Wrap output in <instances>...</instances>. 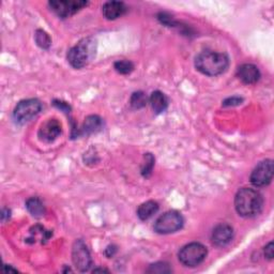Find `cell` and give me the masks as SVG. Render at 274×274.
<instances>
[{"mask_svg":"<svg viewBox=\"0 0 274 274\" xmlns=\"http://www.w3.org/2000/svg\"><path fill=\"white\" fill-rule=\"evenodd\" d=\"M102 12L106 19L113 21L125 14L127 12V7L121 2H108L103 6Z\"/></svg>","mask_w":274,"mask_h":274,"instance_id":"cell-13","label":"cell"},{"mask_svg":"<svg viewBox=\"0 0 274 274\" xmlns=\"http://www.w3.org/2000/svg\"><path fill=\"white\" fill-rule=\"evenodd\" d=\"M263 205L262 195L254 189L243 188L236 194L235 208L238 214L243 217H254L260 214Z\"/></svg>","mask_w":274,"mask_h":274,"instance_id":"cell-1","label":"cell"},{"mask_svg":"<svg viewBox=\"0 0 274 274\" xmlns=\"http://www.w3.org/2000/svg\"><path fill=\"white\" fill-rule=\"evenodd\" d=\"M114 67H115V70H116L118 73L123 74V75L130 74L132 71L134 70V65L132 64L131 61H129V60L116 61V63H115V65H114Z\"/></svg>","mask_w":274,"mask_h":274,"instance_id":"cell-20","label":"cell"},{"mask_svg":"<svg viewBox=\"0 0 274 274\" xmlns=\"http://www.w3.org/2000/svg\"><path fill=\"white\" fill-rule=\"evenodd\" d=\"M147 102H148V98L143 91L134 92L133 94H132L131 100H130L131 106L135 109H140L145 107V106L147 105Z\"/></svg>","mask_w":274,"mask_h":274,"instance_id":"cell-18","label":"cell"},{"mask_svg":"<svg viewBox=\"0 0 274 274\" xmlns=\"http://www.w3.org/2000/svg\"><path fill=\"white\" fill-rule=\"evenodd\" d=\"M10 210L9 209H3V212H2V221L3 223H6V221H8L9 218H10Z\"/></svg>","mask_w":274,"mask_h":274,"instance_id":"cell-26","label":"cell"},{"mask_svg":"<svg viewBox=\"0 0 274 274\" xmlns=\"http://www.w3.org/2000/svg\"><path fill=\"white\" fill-rule=\"evenodd\" d=\"M158 211V204L154 200H149L141 204L137 209V215L141 221L149 220Z\"/></svg>","mask_w":274,"mask_h":274,"instance_id":"cell-15","label":"cell"},{"mask_svg":"<svg viewBox=\"0 0 274 274\" xmlns=\"http://www.w3.org/2000/svg\"><path fill=\"white\" fill-rule=\"evenodd\" d=\"M150 104L156 114L164 113L169 106V99L161 91H154L150 95Z\"/></svg>","mask_w":274,"mask_h":274,"instance_id":"cell-14","label":"cell"},{"mask_svg":"<svg viewBox=\"0 0 274 274\" xmlns=\"http://www.w3.org/2000/svg\"><path fill=\"white\" fill-rule=\"evenodd\" d=\"M229 66L228 57L223 52L202 51L195 58V67L200 73L216 76L224 73Z\"/></svg>","mask_w":274,"mask_h":274,"instance_id":"cell-2","label":"cell"},{"mask_svg":"<svg viewBox=\"0 0 274 274\" xmlns=\"http://www.w3.org/2000/svg\"><path fill=\"white\" fill-rule=\"evenodd\" d=\"M35 42H37V44L41 48H44V49L49 48L51 44L49 35L45 31L41 29L37 30V32H35Z\"/></svg>","mask_w":274,"mask_h":274,"instance_id":"cell-19","label":"cell"},{"mask_svg":"<svg viewBox=\"0 0 274 274\" xmlns=\"http://www.w3.org/2000/svg\"><path fill=\"white\" fill-rule=\"evenodd\" d=\"M94 272H108V270H106V269H94L93 273Z\"/></svg>","mask_w":274,"mask_h":274,"instance_id":"cell-28","label":"cell"},{"mask_svg":"<svg viewBox=\"0 0 274 274\" xmlns=\"http://www.w3.org/2000/svg\"><path fill=\"white\" fill-rule=\"evenodd\" d=\"M61 133V125L57 119H49L45 123H43L39 130L40 139L47 141L55 140Z\"/></svg>","mask_w":274,"mask_h":274,"instance_id":"cell-11","label":"cell"},{"mask_svg":"<svg viewBox=\"0 0 274 274\" xmlns=\"http://www.w3.org/2000/svg\"><path fill=\"white\" fill-rule=\"evenodd\" d=\"M42 109V104L37 99H27L17 103L13 112L14 120L17 123H24L30 121L34 118Z\"/></svg>","mask_w":274,"mask_h":274,"instance_id":"cell-6","label":"cell"},{"mask_svg":"<svg viewBox=\"0 0 274 274\" xmlns=\"http://www.w3.org/2000/svg\"><path fill=\"white\" fill-rule=\"evenodd\" d=\"M54 105L55 106H57V107H59V108H61V109H63V111H65L66 113H68L69 111H70V106L67 104V103H65V102H54Z\"/></svg>","mask_w":274,"mask_h":274,"instance_id":"cell-24","label":"cell"},{"mask_svg":"<svg viewBox=\"0 0 274 274\" xmlns=\"http://www.w3.org/2000/svg\"><path fill=\"white\" fill-rule=\"evenodd\" d=\"M237 75L241 82L247 85L257 83L260 78V72L258 68L252 64H244L239 67L237 71Z\"/></svg>","mask_w":274,"mask_h":274,"instance_id":"cell-12","label":"cell"},{"mask_svg":"<svg viewBox=\"0 0 274 274\" xmlns=\"http://www.w3.org/2000/svg\"><path fill=\"white\" fill-rule=\"evenodd\" d=\"M50 10L61 19H67L85 8L88 3L84 0H54L49 2Z\"/></svg>","mask_w":274,"mask_h":274,"instance_id":"cell-7","label":"cell"},{"mask_svg":"<svg viewBox=\"0 0 274 274\" xmlns=\"http://www.w3.org/2000/svg\"><path fill=\"white\" fill-rule=\"evenodd\" d=\"M4 271L7 273V272H17L16 269H13L12 267H9V266H4Z\"/></svg>","mask_w":274,"mask_h":274,"instance_id":"cell-27","label":"cell"},{"mask_svg":"<svg viewBox=\"0 0 274 274\" xmlns=\"http://www.w3.org/2000/svg\"><path fill=\"white\" fill-rule=\"evenodd\" d=\"M250 179L256 188L267 187L273 179V162L271 160L260 162L252 172Z\"/></svg>","mask_w":274,"mask_h":274,"instance_id":"cell-8","label":"cell"},{"mask_svg":"<svg viewBox=\"0 0 274 274\" xmlns=\"http://www.w3.org/2000/svg\"><path fill=\"white\" fill-rule=\"evenodd\" d=\"M26 208L34 217H42L44 213H45V207H44L43 202L37 197L29 198L27 202H26Z\"/></svg>","mask_w":274,"mask_h":274,"instance_id":"cell-17","label":"cell"},{"mask_svg":"<svg viewBox=\"0 0 274 274\" xmlns=\"http://www.w3.org/2000/svg\"><path fill=\"white\" fill-rule=\"evenodd\" d=\"M243 102L241 98H238V96H233V98H228L223 102L224 106H237L240 105Z\"/></svg>","mask_w":274,"mask_h":274,"instance_id":"cell-22","label":"cell"},{"mask_svg":"<svg viewBox=\"0 0 274 274\" xmlns=\"http://www.w3.org/2000/svg\"><path fill=\"white\" fill-rule=\"evenodd\" d=\"M72 260L77 270L86 272L91 267V255L83 240H76L72 247Z\"/></svg>","mask_w":274,"mask_h":274,"instance_id":"cell-9","label":"cell"},{"mask_svg":"<svg viewBox=\"0 0 274 274\" xmlns=\"http://www.w3.org/2000/svg\"><path fill=\"white\" fill-rule=\"evenodd\" d=\"M207 247L201 243L192 242L183 246L179 252V260L185 267H196L207 257Z\"/></svg>","mask_w":274,"mask_h":274,"instance_id":"cell-4","label":"cell"},{"mask_svg":"<svg viewBox=\"0 0 274 274\" xmlns=\"http://www.w3.org/2000/svg\"><path fill=\"white\" fill-rule=\"evenodd\" d=\"M102 127H103L102 119L99 116H93L92 115V116H89L85 119L82 132L85 135H90L101 131Z\"/></svg>","mask_w":274,"mask_h":274,"instance_id":"cell-16","label":"cell"},{"mask_svg":"<svg viewBox=\"0 0 274 274\" xmlns=\"http://www.w3.org/2000/svg\"><path fill=\"white\" fill-rule=\"evenodd\" d=\"M116 251H117L116 247H115L114 245H112V246L109 245V246L106 247L105 254H106V256H107V257H112V256H114L115 253H116Z\"/></svg>","mask_w":274,"mask_h":274,"instance_id":"cell-25","label":"cell"},{"mask_svg":"<svg viewBox=\"0 0 274 274\" xmlns=\"http://www.w3.org/2000/svg\"><path fill=\"white\" fill-rule=\"evenodd\" d=\"M184 224L183 216L177 211L165 212L154 223V231L161 235L174 234L180 231Z\"/></svg>","mask_w":274,"mask_h":274,"instance_id":"cell-5","label":"cell"},{"mask_svg":"<svg viewBox=\"0 0 274 274\" xmlns=\"http://www.w3.org/2000/svg\"><path fill=\"white\" fill-rule=\"evenodd\" d=\"M273 247H274L273 242H270L266 247H264V256H266V257L269 260L273 259V256H274V253H273L274 249H273Z\"/></svg>","mask_w":274,"mask_h":274,"instance_id":"cell-23","label":"cell"},{"mask_svg":"<svg viewBox=\"0 0 274 274\" xmlns=\"http://www.w3.org/2000/svg\"><path fill=\"white\" fill-rule=\"evenodd\" d=\"M95 55V41L87 38L78 42L68 52L69 64L75 69H82L90 63Z\"/></svg>","mask_w":274,"mask_h":274,"instance_id":"cell-3","label":"cell"},{"mask_svg":"<svg viewBox=\"0 0 274 274\" xmlns=\"http://www.w3.org/2000/svg\"><path fill=\"white\" fill-rule=\"evenodd\" d=\"M234 238V229L228 224H220L217 225L213 232H212L211 240L212 243L216 246H225L228 243H231Z\"/></svg>","mask_w":274,"mask_h":274,"instance_id":"cell-10","label":"cell"},{"mask_svg":"<svg viewBox=\"0 0 274 274\" xmlns=\"http://www.w3.org/2000/svg\"><path fill=\"white\" fill-rule=\"evenodd\" d=\"M148 273H158V274H162V273H170L172 272V269L170 268V264L166 263V262H156V263H153L150 266L147 270Z\"/></svg>","mask_w":274,"mask_h":274,"instance_id":"cell-21","label":"cell"}]
</instances>
